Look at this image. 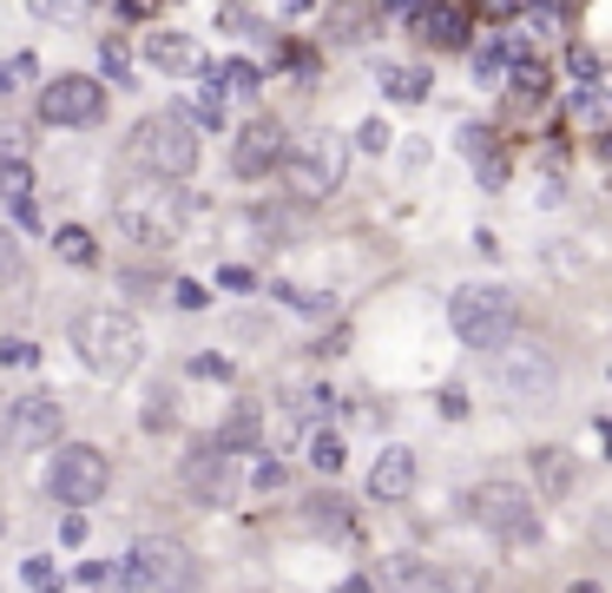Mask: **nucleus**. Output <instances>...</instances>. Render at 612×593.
<instances>
[{
    "mask_svg": "<svg viewBox=\"0 0 612 593\" xmlns=\"http://www.w3.org/2000/svg\"><path fill=\"white\" fill-rule=\"evenodd\" d=\"M343 462H349V455H343V436H336V429H316V436H310V469L336 475Z\"/></svg>",
    "mask_w": 612,
    "mask_h": 593,
    "instance_id": "obj_25",
    "label": "nucleus"
},
{
    "mask_svg": "<svg viewBox=\"0 0 612 593\" xmlns=\"http://www.w3.org/2000/svg\"><path fill=\"white\" fill-rule=\"evenodd\" d=\"M53 251L66 257V264H92L99 251H92V231H79V224H59L53 231Z\"/></svg>",
    "mask_w": 612,
    "mask_h": 593,
    "instance_id": "obj_24",
    "label": "nucleus"
},
{
    "mask_svg": "<svg viewBox=\"0 0 612 593\" xmlns=\"http://www.w3.org/2000/svg\"><path fill=\"white\" fill-rule=\"evenodd\" d=\"M567 73H574L580 86H600V53H593V46H567Z\"/></svg>",
    "mask_w": 612,
    "mask_h": 593,
    "instance_id": "obj_31",
    "label": "nucleus"
},
{
    "mask_svg": "<svg viewBox=\"0 0 612 593\" xmlns=\"http://www.w3.org/2000/svg\"><path fill=\"white\" fill-rule=\"evenodd\" d=\"M59 403L53 396H20L13 416H7V442L13 449H59Z\"/></svg>",
    "mask_w": 612,
    "mask_h": 593,
    "instance_id": "obj_13",
    "label": "nucleus"
},
{
    "mask_svg": "<svg viewBox=\"0 0 612 593\" xmlns=\"http://www.w3.org/2000/svg\"><path fill=\"white\" fill-rule=\"evenodd\" d=\"M501 178H508V158H501V152H488V158H481V185H488V191H494V185H501Z\"/></svg>",
    "mask_w": 612,
    "mask_h": 593,
    "instance_id": "obj_39",
    "label": "nucleus"
},
{
    "mask_svg": "<svg viewBox=\"0 0 612 593\" xmlns=\"http://www.w3.org/2000/svg\"><path fill=\"white\" fill-rule=\"evenodd\" d=\"M448 323H455V337L468 343V350H501L514 330H521V304H514V290L508 284H461L455 297H448Z\"/></svg>",
    "mask_w": 612,
    "mask_h": 593,
    "instance_id": "obj_4",
    "label": "nucleus"
},
{
    "mask_svg": "<svg viewBox=\"0 0 612 593\" xmlns=\"http://www.w3.org/2000/svg\"><path fill=\"white\" fill-rule=\"evenodd\" d=\"M165 422H171V403H165V389H158L152 409H145V429H165Z\"/></svg>",
    "mask_w": 612,
    "mask_h": 593,
    "instance_id": "obj_40",
    "label": "nucleus"
},
{
    "mask_svg": "<svg viewBox=\"0 0 612 593\" xmlns=\"http://www.w3.org/2000/svg\"><path fill=\"white\" fill-rule=\"evenodd\" d=\"M257 429H264V422H257V409H237V416H231V422H224V429H218L211 442L237 455V449H251V442H257Z\"/></svg>",
    "mask_w": 612,
    "mask_h": 593,
    "instance_id": "obj_23",
    "label": "nucleus"
},
{
    "mask_svg": "<svg viewBox=\"0 0 612 593\" xmlns=\"http://www.w3.org/2000/svg\"><path fill=\"white\" fill-rule=\"evenodd\" d=\"M461 515H468L481 535H494V541H514V548H527V541L541 535L534 495H527L521 482H508V475H488V482H475V488L461 495Z\"/></svg>",
    "mask_w": 612,
    "mask_h": 593,
    "instance_id": "obj_5",
    "label": "nucleus"
},
{
    "mask_svg": "<svg viewBox=\"0 0 612 593\" xmlns=\"http://www.w3.org/2000/svg\"><path fill=\"white\" fill-rule=\"evenodd\" d=\"M0 363H13V370L33 363V343H26V337H7V343H0Z\"/></svg>",
    "mask_w": 612,
    "mask_h": 593,
    "instance_id": "obj_38",
    "label": "nucleus"
},
{
    "mask_svg": "<svg viewBox=\"0 0 612 593\" xmlns=\"http://www.w3.org/2000/svg\"><path fill=\"white\" fill-rule=\"evenodd\" d=\"M191 125H224V86H218V73H204V86L191 92V106H178Z\"/></svg>",
    "mask_w": 612,
    "mask_h": 593,
    "instance_id": "obj_20",
    "label": "nucleus"
},
{
    "mask_svg": "<svg viewBox=\"0 0 612 593\" xmlns=\"http://www.w3.org/2000/svg\"><path fill=\"white\" fill-rule=\"evenodd\" d=\"M310 528H330V535L349 528V502H343V495H316V502H310Z\"/></svg>",
    "mask_w": 612,
    "mask_h": 593,
    "instance_id": "obj_27",
    "label": "nucleus"
},
{
    "mask_svg": "<svg viewBox=\"0 0 612 593\" xmlns=\"http://www.w3.org/2000/svg\"><path fill=\"white\" fill-rule=\"evenodd\" d=\"M99 73H105L112 86H125V79H132V53H125L119 40H105V46H99Z\"/></svg>",
    "mask_w": 612,
    "mask_h": 593,
    "instance_id": "obj_30",
    "label": "nucleus"
},
{
    "mask_svg": "<svg viewBox=\"0 0 612 593\" xmlns=\"http://www.w3.org/2000/svg\"><path fill=\"white\" fill-rule=\"evenodd\" d=\"M435 403H442V416H448V422H461V416H468V396H461V389H455V383H448V389H442V396H435Z\"/></svg>",
    "mask_w": 612,
    "mask_h": 593,
    "instance_id": "obj_37",
    "label": "nucleus"
},
{
    "mask_svg": "<svg viewBox=\"0 0 612 593\" xmlns=\"http://www.w3.org/2000/svg\"><path fill=\"white\" fill-rule=\"evenodd\" d=\"M567 593H600V587H593V581H580V587H567Z\"/></svg>",
    "mask_w": 612,
    "mask_h": 593,
    "instance_id": "obj_45",
    "label": "nucleus"
},
{
    "mask_svg": "<svg viewBox=\"0 0 612 593\" xmlns=\"http://www.w3.org/2000/svg\"><path fill=\"white\" fill-rule=\"evenodd\" d=\"M20 79H33V53H20V59H7V66H0V92H13Z\"/></svg>",
    "mask_w": 612,
    "mask_h": 593,
    "instance_id": "obj_35",
    "label": "nucleus"
},
{
    "mask_svg": "<svg viewBox=\"0 0 612 593\" xmlns=\"http://www.w3.org/2000/svg\"><path fill=\"white\" fill-rule=\"evenodd\" d=\"M171 304H178V310H204L211 297H204V284H191V277H178V284H171Z\"/></svg>",
    "mask_w": 612,
    "mask_h": 593,
    "instance_id": "obj_33",
    "label": "nucleus"
},
{
    "mask_svg": "<svg viewBox=\"0 0 612 593\" xmlns=\"http://www.w3.org/2000/svg\"><path fill=\"white\" fill-rule=\"evenodd\" d=\"M119 593H191L198 587V561L191 548L178 541H138L125 561H119Z\"/></svg>",
    "mask_w": 612,
    "mask_h": 593,
    "instance_id": "obj_8",
    "label": "nucleus"
},
{
    "mask_svg": "<svg viewBox=\"0 0 612 593\" xmlns=\"http://www.w3.org/2000/svg\"><path fill=\"white\" fill-rule=\"evenodd\" d=\"M73 350H79V363H86L92 376L119 383V376L138 370V356H145V330H138L132 310L99 304V310H79V317H73Z\"/></svg>",
    "mask_w": 612,
    "mask_h": 593,
    "instance_id": "obj_1",
    "label": "nucleus"
},
{
    "mask_svg": "<svg viewBox=\"0 0 612 593\" xmlns=\"http://www.w3.org/2000/svg\"><path fill=\"white\" fill-rule=\"evenodd\" d=\"M251 482H257V488H283V462H257Z\"/></svg>",
    "mask_w": 612,
    "mask_h": 593,
    "instance_id": "obj_41",
    "label": "nucleus"
},
{
    "mask_svg": "<svg viewBox=\"0 0 612 593\" xmlns=\"http://www.w3.org/2000/svg\"><path fill=\"white\" fill-rule=\"evenodd\" d=\"M343 172H349V139L343 132H303V139H290V152H283V178H290V191L297 198H330L336 185H343Z\"/></svg>",
    "mask_w": 612,
    "mask_h": 593,
    "instance_id": "obj_7",
    "label": "nucleus"
},
{
    "mask_svg": "<svg viewBox=\"0 0 612 593\" xmlns=\"http://www.w3.org/2000/svg\"><path fill=\"white\" fill-rule=\"evenodd\" d=\"M145 66H158V73H204V59H198L191 33H171V26L145 33Z\"/></svg>",
    "mask_w": 612,
    "mask_h": 593,
    "instance_id": "obj_15",
    "label": "nucleus"
},
{
    "mask_svg": "<svg viewBox=\"0 0 612 593\" xmlns=\"http://www.w3.org/2000/svg\"><path fill=\"white\" fill-rule=\"evenodd\" d=\"M356 145H363V152H382V145H389V125H382V119H363V125H356Z\"/></svg>",
    "mask_w": 612,
    "mask_h": 593,
    "instance_id": "obj_34",
    "label": "nucleus"
},
{
    "mask_svg": "<svg viewBox=\"0 0 612 593\" xmlns=\"http://www.w3.org/2000/svg\"><path fill=\"white\" fill-rule=\"evenodd\" d=\"M382 587H389V593H442V561L389 554V561H382Z\"/></svg>",
    "mask_w": 612,
    "mask_h": 593,
    "instance_id": "obj_16",
    "label": "nucleus"
},
{
    "mask_svg": "<svg viewBox=\"0 0 612 593\" xmlns=\"http://www.w3.org/2000/svg\"><path fill=\"white\" fill-rule=\"evenodd\" d=\"M283 152H290L283 125H277V119H251V125L237 132V145H231V172H237V178H270V172L283 165Z\"/></svg>",
    "mask_w": 612,
    "mask_h": 593,
    "instance_id": "obj_12",
    "label": "nucleus"
},
{
    "mask_svg": "<svg viewBox=\"0 0 612 593\" xmlns=\"http://www.w3.org/2000/svg\"><path fill=\"white\" fill-rule=\"evenodd\" d=\"M112 488V462H105V449H92V442H59V455L46 462V495L59 502V508H92L99 495Z\"/></svg>",
    "mask_w": 612,
    "mask_h": 593,
    "instance_id": "obj_9",
    "label": "nucleus"
},
{
    "mask_svg": "<svg viewBox=\"0 0 612 593\" xmlns=\"http://www.w3.org/2000/svg\"><path fill=\"white\" fill-rule=\"evenodd\" d=\"M112 224L132 238V244H178L185 224H191V191L178 185H158V178H138L112 198Z\"/></svg>",
    "mask_w": 612,
    "mask_h": 593,
    "instance_id": "obj_3",
    "label": "nucleus"
},
{
    "mask_svg": "<svg viewBox=\"0 0 612 593\" xmlns=\"http://www.w3.org/2000/svg\"><path fill=\"white\" fill-rule=\"evenodd\" d=\"M508 73H514V86H521L527 99H541V92H547V66H541V59H527V53H514V66H508Z\"/></svg>",
    "mask_w": 612,
    "mask_h": 593,
    "instance_id": "obj_28",
    "label": "nucleus"
},
{
    "mask_svg": "<svg viewBox=\"0 0 612 593\" xmlns=\"http://www.w3.org/2000/svg\"><path fill=\"white\" fill-rule=\"evenodd\" d=\"M481 587H488L481 568H448V561H442V593H481Z\"/></svg>",
    "mask_w": 612,
    "mask_h": 593,
    "instance_id": "obj_32",
    "label": "nucleus"
},
{
    "mask_svg": "<svg viewBox=\"0 0 612 593\" xmlns=\"http://www.w3.org/2000/svg\"><path fill=\"white\" fill-rule=\"evenodd\" d=\"M0 205H33V172H26V158H0Z\"/></svg>",
    "mask_w": 612,
    "mask_h": 593,
    "instance_id": "obj_21",
    "label": "nucleus"
},
{
    "mask_svg": "<svg viewBox=\"0 0 612 593\" xmlns=\"http://www.w3.org/2000/svg\"><path fill=\"white\" fill-rule=\"evenodd\" d=\"M600 152H607V165H612V125H607V139H600Z\"/></svg>",
    "mask_w": 612,
    "mask_h": 593,
    "instance_id": "obj_44",
    "label": "nucleus"
},
{
    "mask_svg": "<svg viewBox=\"0 0 612 593\" xmlns=\"http://www.w3.org/2000/svg\"><path fill=\"white\" fill-rule=\"evenodd\" d=\"M593 548L612 554V508H607V515H593Z\"/></svg>",
    "mask_w": 612,
    "mask_h": 593,
    "instance_id": "obj_42",
    "label": "nucleus"
},
{
    "mask_svg": "<svg viewBox=\"0 0 612 593\" xmlns=\"http://www.w3.org/2000/svg\"><path fill=\"white\" fill-rule=\"evenodd\" d=\"M277 297L303 317H330V290H297V284H277Z\"/></svg>",
    "mask_w": 612,
    "mask_h": 593,
    "instance_id": "obj_29",
    "label": "nucleus"
},
{
    "mask_svg": "<svg viewBox=\"0 0 612 593\" xmlns=\"http://www.w3.org/2000/svg\"><path fill=\"white\" fill-rule=\"evenodd\" d=\"M409 26H422V40L435 46H468V13L461 7H402Z\"/></svg>",
    "mask_w": 612,
    "mask_h": 593,
    "instance_id": "obj_17",
    "label": "nucleus"
},
{
    "mask_svg": "<svg viewBox=\"0 0 612 593\" xmlns=\"http://www.w3.org/2000/svg\"><path fill=\"white\" fill-rule=\"evenodd\" d=\"M382 92L402 99V106H422L429 99V73L422 66H382Z\"/></svg>",
    "mask_w": 612,
    "mask_h": 593,
    "instance_id": "obj_19",
    "label": "nucleus"
},
{
    "mask_svg": "<svg viewBox=\"0 0 612 593\" xmlns=\"http://www.w3.org/2000/svg\"><path fill=\"white\" fill-rule=\"evenodd\" d=\"M415 482H422L415 449H382V455L369 462V495H376V502H409Z\"/></svg>",
    "mask_w": 612,
    "mask_h": 593,
    "instance_id": "obj_14",
    "label": "nucleus"
},
{
    "mask_svg": "<svg viewBox=\"0 0 612 593\" xmlns=\"http://www.w3.org/2000/svg\"><path fill=\"white\" fill-rule=\"evenodd\" d=\"M26 581H33V593H53L59 568H53V561H26Z\"/></svg>",
    "mask_w": 612,
    "mask_h": 593,
    "instance_id": "obj_36",
    "label": "nucleus"
},
{
    "mask_svg": "<svg viewBox=\"0 0 612 593\" xmlns=\"http://www.w3.org/2000/svg\"><path fill=\"white\" fill-rule=\"evenodd\" d=\"M534 482H541V495H547V502H560V495L574 488V455H567V449H554V442H541V449H534Z\"/></svg>",
    "mask_w": 612,
    "mask_h": 593,
    "instance_id": "obj_18",
    "label": "nucleus"
},
{
    "mask_svg": "<svg viewBox=\"0 0 612 593\" xmlns=\"http://www.w3.org/2000/svg\"><path fill=\"white\" fill-rule=\"evenodd\" d=\"M105 112V86L92 73H59L46 92H40V119L46 125H92Z\"/></svg>",
    "mask_w": 612,
    "mask_h": 593,
    "instance_id": "obj_10",
    "label": "nucleus"
},
{
    "mask_svg": "<svg viewBox=\"0 0 612 593\" xmlns=\"http://www.w3.org/2000/svg\"><path fill=\"white\" fill-rule=\"evenodd\" d=\"M600 436H607V455H612V422H600Z\"/></svg>",
    "mask_w": 612,
    "mask_h": 593,
    "instance_id": "obj_46",
    "label": "nucleus"
},
{
    "mask_svg": "<svg viewBox=\"0 0 612 593\" xmlns=\"http://www.w3.org/2000/svg\"><path fill=\"white\" fill-rule=\"evenodd\" d=\"M488 363H494V383H501V396H508L514 409H541V403L560 389V356H554L541 337H508Z\"/></svg>",
    "mask_w": 612,
    "mask_h": 593,
    "instance_id": "obj_6",
    "label": "nucleus"
},
{
    "mask_svg": "<svg viewBox=\"0 0 612 593\" xmlns=\"http://www.w3.org/2000/svg\"><path fill=\"white\" fill-rule=\"evenodd\" d=\"M218 86H224V99H231V92H237V99H251V92L264 86V73H257L251 59H231V66L218 73Z\"/></svg>",
    "mask_w": 612,
    "mask_h": 593,
    "instance_id": "obj_26",
    "label": "nucleus"
},
{
    "mask_svg": "<svg viewBox=\"0 0 612 593\" xmlns=\"http://www.w3.org/2000/svg\"><path fill=\"white\" fill-rule=\"evenodd\" d=\"M125 158H132L145 178H158V185H178V178L198 165V125H191L178 106H165V112H145V119L132 125V139H125Z\"/></svg>",
    "mask_w": 612,
    "mask_h": 593,
    "instance_id": "obj_2",
    "label": "nucleus"
},
{
    "mask_svg": "<svg viewBox=\"0 0 612 593\" xmlns=\"http://www.w3.org/2000/svg\"><path fill=\"white\" fill-rule=\"evenodd\" d=\"M514 53H521L514 40H488V46L475 53V73H481V86H494V79H501V73L514 66Z\"/></svg>",
    "mask_w": 612,
    "mask_h": 593,
    "instance_id": "obj_22",
    "label": "nucleus"
},
{
    "mask_svg": "<svg viewBox=\"0 0 612 593\" xmlns=\"http://www.w3.org/2000/svg\"><path fill=\"white\" fill-rule=\"evenodd\" d=\"M330 593H376V581H363V574H356V581H343V587H330Z\"/></svg>",
    "mask_w": 612,
    "mask_h": 593,
    "instance_id": "obj_43",
    "label": "nucleus"
},
{
    "mask_svg": "<svg viewBox=\"0 0 612 593\" xmlns=\"http://www.w3.org/2000/svg\"><path fill=\"white\" fill-rule=\"evenodd\" d=\"M185 488H191L198 502H211V508H231V502H237V455L218 449V442H198V449L185 455Z\"/></svg>",
    "mask_w": 612,
    "mask_h": 593,
    "instance_id": "obj_11",
    "label": "nucleus"
}]
</instances>
